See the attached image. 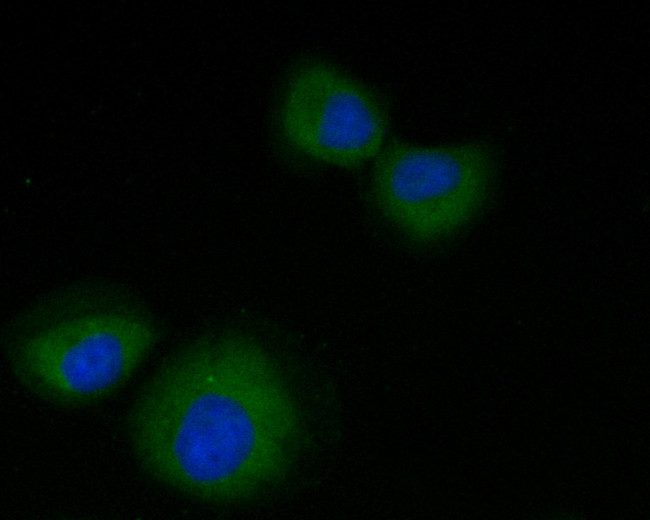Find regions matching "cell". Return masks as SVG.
<instances>
[{
	"mask_svg": "<svg viewBox=\"0 0 650 520\" xmlns=\"http://www.w3.org/2000/svg\"><path fill=\"white\" fill-rule=\"evenodd\" d=\"M299 415L278 365L237 333L197 338L150 379L131 410L133 451L189 497L238 503L276 484L297 450Z\"/></svg>",
	"mask_w": 650,
	"mask_h": 520,
	"instance_id": "6da1fadb",
	"label": "cell"
},
{
	"mask_svg": "<svg viewBox=\"0 0 650 520\" xmlns=\"http://www.w3.org/2000/svg\"><path fill=\"white\" fill-rule=\"evenodd\" d=\"M159 340L155 320L116 287L86 283L35 302L5 330L16 379L50 403L98 402L122 387Z\"/></svg>",
	"mask_w": 650,
	"mask_h": 520,
	"instance_id": "7a4b0ae2",
	"label": "cell"
},
{
	"mask_svg": "<svg viewBox=\"0 0 650 520\" xmlns=\"http://www.w3.org/2000/svg\"><path fill=\"white\" fill-rule=\"evenodd\" d=\"M494 176L493 158L482 144L398 141L373 161L371 196L400 234L428 245L454 236L479 215Z\"/></svg>",
	"mask_w": 650,
	"mask_h": 520,
	"instance_id": "3957f363",
	"label": "cell"
},
{
	"mask_svg": "<svg viewBox=\"0 0 650 520\" xmlns=\"http://www.w3.org/2000/svg\"><path fill=\"white\" fill-rule=\"evenodd\" d=\"M277 123L284 142L317 164L354 169L386 145L388 121L377 96L330 63L295 69L283 86Z\"/></svg>",
	"mask_w": 650,
	"mask_h": 520,
	"instance_id": "277c9868",
	"label": "cell"
}]
</instances>
